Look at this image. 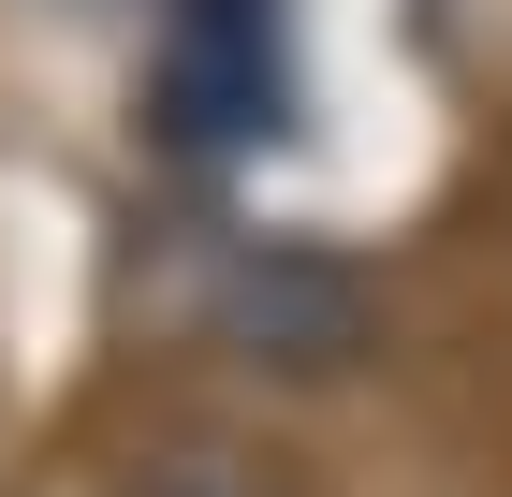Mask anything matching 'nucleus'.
<instances>
[{
	"label": "nucleus",
	"mask_w": 512,
	"mask_h": 497,
	"mask_svg": "<svg viewBox=\"0 0 512 497\" xmlns=\"http://www.w3.org/2000/svg\"><path fill=\"white\" fill-rule=\"evenodd\" d=\"M118 497H308L249 424H161L147 454L118 468Z\"/></svg>",
	"instance_id": "nucleus-1"
}]
</instances>
